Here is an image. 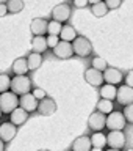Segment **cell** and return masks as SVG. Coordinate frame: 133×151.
Segmentation results:
<instances>
[{
  "mask_svg": "<svg viewBox=\"0 0 133 151\" xmlns=\"http://www.w3.org/2000/svg\"><path fill=\"white\" fill-rule=\"evenodd\" d=\"M11 91L17 96H22V94L31 93L33 85H31V79L28 76H14L11 79V85H9Z\"/></svg>",
  "mask_w": 133,
  "mask_h": 151,
  "instance_id": "cell-1",
  "label": "cell"
},
{
  "mask_svg": "<svg viewBox=\"0 0 133 151\" xmlns=\"http://www.w3.org/2000/svg\"><path fill=\"white\" fill-rule=\"evenodd\" d=\"M72 49H74V54L82 57V58L89 57L92 54V44L86 36H77L72 41Z\"/></svg>",
  "mask_w": 133,
  "mask_h": 151,
  "instance_id": "cell-2",
  "label": "cell"
},
{
  "mask_svg": "<svg viewBox=\"0 0 133 151\" xmlns=\"http://www.w3.org/2000/svg\"><path fill=\"white\" fill-rule=\"evenodd\" d=\"M17 107H19L17 94H14L13 91L0 93V110H2V113H8L9 115V113Z\"/></svg>",
  "mask_w": 133,
  "mask_h": 151,
  "instance_id": "cell-3",
  "label": "cell"
},
{
  "mask_svg": "<svg viewBox=\"0 0 133 151\" xmlns=\"http://www.w3.org/2000/svg\"><path fill=\"white\" fill-rule=\"evenodd\" d=\"M125 118L122 115V112H117V110H113L108 113L107 116V123H105V127H108L110 131H122L125 127Z\"/></svg>",
  "mask_w": 133,
  "mask_h": 151,
  "instance_id": "cell-4",
  "label": "cell"
},
{
  "mask_svg": "<svg viewBox=\"0 0 133 151\" xmlns=\"http://www.w3.org/2000/svg\"><path fill=\"white\" fill-rule=\"evenodd\" d=\"M70 11H72V9H70V6L68 3H60V5H56V6H53V9H52V19L63 24L70 17Z\"/></svg>",
  "mask_w": 133,
  "mask_h": 151,
  "instance_id": "cell-5",
  "label": "cell"
},
{
  "mask_svg": "<svg viewBox=\"0 0 133 151\" xmlns=\"http://www.w3.org/2000/svg\"><path fill=\"white\" fill-rule=\"evenodd\" d=\"M107 145L113 150H121L125 145V135L122 131H110L107 135Z\"/></svg>",
  "mask_w": 133,
  "mask_h": 151,
  "instance_id": "cell-6",
  "label": "cell"
},
{
  "mask_svg": "<svg viewBox=\"0 0 133 151\" xmlns=\"http://www.w3.org/2000/svg\"><path fill=\"white\" fill-rule=\"evenodd\" d=\"M53 54H55V57H58L60 60H68L74 55L72 44L68 41H60L58 44L53 47Z\"/></svg>",
  "mask_w": 133,
  "mask_h": 151,
  "instance_id": "cell-7",
  "label": "cell"
},
{
  "mask_svg": "<svg viewBox=\"0 0 133 151\" xmlns=\"http://www.w3.org/2000/svg\"><path fill=\"white\" fill-rule=\"evenodd\" d=\"M105 123H107V116L100 112H92L89 115V120H88V126L89 129H92L94 132H100L103 127H105Z\"/></svg>",
  "mask_w": 133,
  "mask_h": 151,
  "instance_id": "cell-8",
  "label": "cell"
},
{
  "mask_svg": "<svg viewBox=\"0 0 133 151\" xmlns=\"http://www.w3.org/2000/svg\"><path fill=\"white\" fill-rule=\"evenodd\" d=\"M116 99L121 106H129V104L133 102V88L129 87V85H121L117 88V93H116Z\"/></svg>",
  "mask_w": 133,
  "mask_h": 151,
  "instance_id": "cell-9",
  "label": "cell"
},
{
  "mask_svg": "<svg viewBox=\"0 0 133 151\" xmlns=\"http://www.w3.org/2000/svg\"><path fill=\"white\" fill-rule=\"evenodd\" d=\"M38 112H39L41 115H44V116L53 115V113L56 112V102H55V99H52L49 96H46L44 99H41V101L38 102Z\"/></svg>",
  "mask_w": 133,
  "mask_h": 151,
  "instance_id": "cell-10",
  "label": "cell"
},
{
  "mask_svg": "<svg viewBox=\"0 0 133 151\" xmlns=\"http://www.w3.org/2000/svg\"><path fill=\"white\" fill-rule=\"evenodd\" d=\"M38 99L33 96L31 93H27V94H22L21 98H19V107H22L25 112H35L38 110Z\"/></svg>",
  "mask_w": 133,
  "mask_h": 151,
  "instance_id": "cell-11",
  "label": "cell"
},
{
  "mask_svg": "<svg viewBox=\"0 0 133 151\" xmlns=\"http://www.w3.org/2000/svg\"><path fill=\"white\" fill-rule=\"evenodd\" d=\"M17 134V126H14L11 121H5L0 124V139L3 142H11Z\"/></svg>",
  "mask_w": 133,
  "mask_h": 151,
  "instance_id": "cell-12",
  "label": "cell"
},
{
  "mask_svg": "<svg viewBox=\"0 0 133 151\" xmlns=\"http://www.w3.org/2000/svg\"><path fill=\"white\" fill-rule=\"evenodd\" d=\"M103 76V82L110 83V85H117V83H122V73L117 68H107L105 71L102 73Z\"/></svg>",
  "mask_w": 133,
  "mask_h": 151,
  "instance_id": "cell-13",
  "label": "cell"
},
{
  "mask_svg": "<svg viewBox=\"0 0 133 151\" xmlns=\"http://www.w3.org/2000/svg\"><path fill=\"white\" fill-rule=\"evenodd\" d=\"M85 80H86L89 85H92V87H102L103 85L102 73L97 69H94V68H89V69L85 71Z\"/></svg>",
  "mask_w": 133,
  "mask_h": 151,
  "instance_id": "cell-14",
  "label": "cell"
},
{
  "mask_svg": "<svg viewBox=\"0 0 133 151\" xmlns=\"http://www.w3.org/2000/svg\"><path fill=\"white\" fill-rule=\"evenodd\" d=\"M47 22L46 19L42 17H35L30 22V30L33 33V36H44L47 33Z\"/></svg>",
  "mask_w": 133,
  "mask_h": 151,
  "instance_id": "cell-15",
  "label": "cell"
},
{
  "mask_svg": "<svg viewBox=\"0 0 133 151\" xmlns=\"http://www.w3.org/2000/svg\"><path fill=\"white\" fill-rule=\"evenodd\" d=\"M28 120V112H25L22 107H17L9 113V121L13 123L14 126H21Z\"/></svg>",
  "mask_w": 133,
  "mask_h": 151,
  "instance_id": "cell-16",
  "label": "cell"
},
{
  "mask_svg": "<svg viewBox=\"0 0 133 151\" xmlns=\"http://www.w3.org/2000/svg\"><path fill=\"white\" fill-rule=\"evenodd\" d=\"M92 145H91V139L86 135H80L74 140L72 143V151H91Z\"/></svg>",
  "mask_w": 133,
  "mask_h": 151,
  "instance_id": "cell-17",
  "label": "cell"
},
{
  "mask_svg": "<svg viewBox=\"0 0 133 151\" xmlns=\"http://www.w3.org/2000/svg\"><path fill=\"white\" fill-rule=\"evenodd\" d=\"M11 71L14 73V76H27L28 69V65H27V58L23 57H19L13 61V66H11Z\"/></svg>",
  "mask_w": 133,
  "mask_h": 151,
  "instance_id": "cell-18",
  "label": "cell"
},
{
  "mask_svg": "<svg viewBox=\"0 0 133 151\" xmlns=\"http://www.w3.org/2000/svg\"><path fill=\"white\" fill-rule=\"evenodd\" d=\"M116 93H117L116 85L103 83L102 87H100V98H102V99H108V101H113V99H116Z\"/></svg>",
  "mask_w": 133,
  "mask_h": 151,
  "instance_id": "cell-19",
  "label": "cell"
},
{
  "mask_svg": "<svg viewBox=\"0 0 133 151\" xmlns=\"http://www.w3.org/2000/svg\"><path fill=\"white\" fill-rule=\"evenodd\" d=\"M77 30L72 27V25H63V28H61L60 32V38L61 41H68V42H72L75 38H77Z\"/></svg>",
  "mask_w": 133,
  "mask_h": 151,
  "instance_id": "cell-20",
  "label": "cell"
},
{
  "mask_svg": "<svg viewBox=\"0 0 133 151\" xmlns=\"http://www.w3.org/2000/svg\"><path fill=\"white\" fill-rule=\"evenodd\" d=\"M31 49H33V52H38V54L46 52L47 50V40H46V36H33Z\"/></svg>",
  "mask_w": 133,
  "mask_h": 151,
  "instance_id": "cell-21",
  "label": "cell"
},
{
  "mask_svg": "<svg viewBox=\"0 0 133 151\" xmlns=\"http://www.w3.org/2000/svg\"><path fill=\"white\" fill-rule=\"evenodd\" d=\"M27 65L30 71L38 69L42 65V54H38V52H31L30 55L27 57Z\"/></svg>",
  "mask_w": 133,
  "mask_h": 151,
  "instance_id": "cell-22",
  "label": "cell"
},
{
  "mask_svg": "<svg viewBox=\"0 0 133 151\" xmlns=\"http://www.w3.org/2000/svg\"><path fill=\"white\" fill-rule=\"evenodd\" d=\"M91 139V145L92 148H103V146L107 145V135L103 134V132H94V134L89 137Z\"/></svg>",
  "mask_w": 133,
  "mask_h": 151,
  "instance_id": "cell-23",
  "label": "cell"
},
{
  "mask_svg": "<svg viewBox=\"0 0 133 151\" xmlns=\"http://www.w3.org/2000/svg\"><path fill=\"white\" fill-rule=\"evenodd\" d=\"M23 6H25V3H23V0H6V8H8V13L9 14H17L21 13Z\"/></svg>",
  "mask_w": 133,
  "mask_h": 151,
  "instance_id": "cell-24",
  "label": "cell"
},
{
  "mask_svg": "<svg viewBox=\"0 0 133 151\" xmlns=\"http://www.w3.org/2000/svg\"><path fill=\"white\" fill-rule=\"evenodd\" d=\"M91 13H92L96 17H103V16L108 13V8H107L105 2H99V3H96V5H91Z\"/></svg>",
  "mask_w": 133,
  "mask_h": 151,
  "instance_id": "cell-25",
  "label": "cell"
},
{
  "mask_svg": "<svg viewBox=\"0 0 133 151\" xmlns=\"http://www.w3.org/2000/svg\"><path fill=\"white\" fill-rule=\"evenodd\" d=\"M61 28H63V24L58 22V21H49L47 22V33L49 35H56V36H60V32H61Z\"/></svg>",
  "mask_w": 133,
  "mask_h": 151,
  "instance_id": "cell-26",
  "label": "cell"
},
{
  "mask_svg": "<svg viewBox=\"0 0 133 151\" xmlns=\"http://www.w3.org/2000/svg\"><path fill=\"white\" fill-rule=\"evenodd\" d=\"M97 112L103 113V115H107V113L113 112V102L108 101V99H102V98H100V101L97 102Z\"/></svg>",
  "mask_w": 133,
  "mask_h": 151,
  "instance_id": "cell-27",
  "label": "cell"
},
{
  "mask_svg": "<svg viewBox=\"0 0 133 151\" xmlns=\"http://www.w3.org/2000/svg\"><path fill=\"white\" fill-rule=\"evenodd\" d=\"M91 65H92V68H94V69L100 71V73H103V71L108 68L107 60H105V58H102V57H94L92 61H91Z\"/></svg>",
  "mask_w": 133,
  "mask_h": 151,
  "instance_id": "cell-28",
  "label": "cell"
},
{
  "mask_svg": "<svg viewBox=\"0 0 133 151\" xmlns=\"http://www.w3.org/2000/svg\"><path fill=\"white\" fill-rule=\"evenodd\" d=\"M9 85H11V79H9V76L8 74H0V93L8 91Z\"/></svg>",
  "mask_w": 133,
  "mask_h": 151,
  "instance_id": "cell-29",
  "label": "cell"
},
{
  "mask_svg": "<svg viewBox=\"0 0 133 151\" xmlns=\"http://www.w3.org/2000/svg\"><path fill=\"white\" fill-rule=\"evenodd\" d=\"M122 115H124L125 121L133 123V102H132V104H129V106H125L124 112H122Z\"/></svg>",
  "mask_w": 133,
  "mask_h": 151,
  "instance_id": "cell-30",
  "label": "cell"
},
{
  "mask_svg": "<svg viewBox=\"0 0 133 151\" xmlns=\"http://www.w3.org/2000/svg\"><path fill=\"white\" fill-rule=\"evenodd\" d=\"M46 40H47V47H50V49H53V47L60 42V38L56 35H49Z\"/></svg>",
  "mask_w": 133,
  "mask_h": 151,
  "instance_id": "cell-31",
  "label": "cell"
},
{
  "mask_svg": "<svg viewBox=\"0 0 133 151\" xmlns=\"http://www.w3.org/2000/svg\"><path fill=\"white\" fill-rule=\"evenodd\" d=\"M121 3H122V0H105V5L108 9H117L121 6Z\"/></svg>",
  "mask_w": 133,
  "mask_h": 151,
  "instance_id": "cell-32",
  "label": "cell"
},
{
  "mask_svg": "<svg viewBox=\"0 0 133 151\" xmlns=\"http://www.w3.org/2000/svg\"><path fill=\"white\" fill-rule=\"evenodd\" d=\"M31 94L38 99V101H41V99H44V98L47 96L46 91H44L42 88H35V90H31Z\"/></svg>",
  "mask_w": 133,
  "mask_h": 151,
  "instance_id": "cell-33",
  "label": "cell"
},
{
  "mask_svg": "<svg viewBox=\"0 0 133 151\" xmlns=\"http://www.w3.org/2000/svg\"><path fill=\"white\" fill-rule=\"evenodd\" d=\"M88 0H74V6L75 8H85V6H88Z\"/></svg>",
  "mask_w": 133,
  "mask_h": 151,
  "instance_id": "cell-34",
  "label": "cell"
},
{
  "mask_svg": "<svg viewBox=\"0 0 133 151\" xmlns=\"http://www.w3.org/2000/svg\"><path fill=\"white\" fill-rule=\"evenodd\" d=\"M124 80H125V85H129V87L133 88V71H130V73L125 76Z\"/></svg>",
  "mask_w": 133,
  "mask_h": 151,
  "instance_id": "cell-35",
  "label": "cell"
},
{
  "mask_svg": "<svg viewBox=\"0 0 133 151\" xmlns=\"http://www.w3.org/2000/svg\"><path fill=\"white\" fill-rule=\"evenodd\" d=\"M8 14V8H6V3H0V17L6 16Z\"/></svg>",
  "mask_w": 133,
  "mask_h": 151,
  "instance_id": "cell-36",
  "label": "cell"
},
{
  "mask_svg": "<svg viewBox=\"0 0 133 151\" xmlns=\"http://www.w3.org/2000/svg\"><path fill=\"white\" fill-rule=\"evenodd\" d=\"M0 151H5V142L0 139Z\"/></svg>",
  "mask_w": 133,
  "mask_h": 151,
  "instance_id": "cell-37",
  "label": "cell"
},
{
  "mask_svg": "<svg viewBox=\"0 0 133 151\" xmlns=\"http://www.w3.org/2000/svg\"><path fill=\"white\" fill-rule=\"evenodd\" d=\"M99 2H102V0H88V3H91V5H96Z\"/></svg>",
  "mask_w": 133,
  "mask_h": 151,
  "instance_id": "cell-38",
  "label": "cell"
},
{
  "mask_svg": "<svg viewBox=\"0 0 133 151\" xmlns=\"http://www.w3.org/2000/svg\"><path fill=\"white\" fill-rule=\"evenodd\" d=\"M91 151H102V148H91Z\"/></svg>",
  "mask_w": 133,
  "mask_h": 151,
  "instance_id": "cell-39",
  "label": "cell"
},
{
  "mask_svg": "<svg viewBox=\"0 0 133 151\" xmlns=\"http://www.w3.org/2000/svg\"><path fill=\"white\" fill-rule=\"evenodd\" d=\"M107 151H121V150H113V148H110V150H107Z\"/></svg>",
  "mask_w": 133,
  "mask_h": 151,
  "instance_id": "cell-40",
  "label": "cell"
},
{
  "mask_svg": "<svg viewBox=\"0 0 133 151\" xmlns=\"http://www.w3.org/2000/svg\"><path fill=\"white\" fill-rule=\"evenodd\" d=\"M38 151H49V150H38Z\"/></svg>",
  "mask_w": 133,
  "mask_h": 151,
  "instance_id": "cell-41",
  "label": "cell"
},
{
  "mask_svg": "<svg viewBox=\"0 0 133 151\" xmlns=\"http://www.w3.org/2000/svg\"><path fill=\"white\" fill-rule=\"evenodd\" d=\"M2 115H3V113H2V110H0V118H2Z\"/></svg>",
  "mask_w": 133,
  "mask_h": 151,
  "instance_id": "cell-42",
  "label": "cell"
},
{
  "mask_svg": "<svg viewBox=\"0 0 133 151\" xmlns=\"http://www.w3.org/2000/svg\"><path fill=\"white\" fill-rule=\"evenodd\" d=\"M68 151H72V150H68Z\"/></svg>",
  "mask_w": 133,
  "mask_h": 151,
  "instance_id": "cell-43",
  "label": "cell"
},
{
  "mask_svg": "<svg viewBox=\"0 0 133 151\" xmlns=\"http://www.w3.org/2000/svg\"><path fill=\"white\" fill-rule=\"evenodd\" d=\"M129 151H133V150H129Z\"/></svg>",
  "mask_w": 133,
  "mask_h": 151,
  "instance_id": "cell-44",
  "label": "cell"
}]
</instances>
